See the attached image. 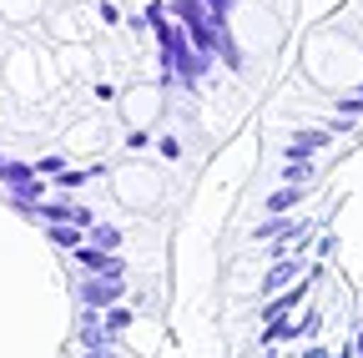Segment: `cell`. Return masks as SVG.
Segmentation results:
<instances>
[{
	"instance_id": "obj_1",
	"label": "cell",
	"mask_w": 363,
	"mask_h": 358,
	"mask_svg": "<svg viewBox=\"0 0 363 358\" xmlns=\"http://www.w3.org/2000/svg\"><path fill=\"white\" fill-rule=\"evenodd\" d=\"M147 26H157V30H162L177 76H182V81H197V76H202V56H197V51H187V35H182V26H167V21H162V11H152V16H147Z\"/></svg>"
},
{
	"instance_id": "obj_2",
	"label": "cell",
	"mask_w": 363,
	"mask_h": 358,
	"mask_svg": "<svg viewBox=\"0 0 363 358\" xmlns=\"http://www.w3.org/2000/svg\"><path fill=\"white\" fill-rule=\"evenodd\" d=\"M177 16L187 26V35L197 40V51H217V30H212V16L197 6V0H177Z\"/></svg>"
},
{
	"instance_id": "obj_3",
	"label": "cell",
	"mask_w": 363,
	"mask_h": 358,
	"mask_svg": "<svg viewBox=\"0 0 363 358\" xmlns=\"http://www.w3.org/2000/svg\"><path fill=\"white\" fill-rule=\"evenodd\" d=\"M81 262L91 267V273H101V278H121V262L111 252H81Z\"/></svg>"
},
{
	"instance_id": "obj_4",
	"label": "cell",
	"mask_w": 363,
	"mask_h": 358,
	"mask_svg": "<svg viewBox=\"0 0 363 358\" xmlns=\"http://www.w3.org/2000/svg\"><path fill=\"white\" fill-rule=\"evenodd\" d=\"M323 142H328V131H308V137H298V142L288 147V157H293V162H308V157H313L318 147H323Z\"/></svg>"
},
{
	"instance_id": "obj_5",
	"label": "cell",
	"mask_w": 363,
	"mask_h": 358,
	"mask_svg": "<svg viewBox=\"0 0 363 358\" xmlns=\"http://www.w3.org/2000/svg\"><path fill=\"white\" fill-rule=\"evenodd\" d=\"M116 293H121V283H116V278H106V283H91V288H86V303H91V308H106Z\"/></svg>"
},
{
	"instance_id": "obj_6",
	"label": "cell",
	"mask_w": 363,
	"mask_h": 358,
	"mask_svg": "<svg viewBox=\"0 0 363 358\" xmlns=\"http://www.w3.org/2000/svg\"><path fill=\"white\" fill-rule=\"evenodd\" d=\"M298 197H303V187H283V192H272V197H267V212H283V207H293Z\"/></svg>"
},
{
	"instance_id": "obj_7",
	"label": "cell",
	"mask_w": 363,
	"mask_h": 358,
	"mask_svg": "<svg viewBox=\"0 0 363 358\" xmlns=\"http://www.w3.org/2000/svg\"><path fill=\"white\" fill-rule=\"evenodd\" d=\"M293 273H298V262H278V267L267 273V293H272V288H283V283H288Z\"/></svg>"
},
{
	"instance_id": "obj_8",
	"label": "cell",
	"mask_w": 363,
	"mask_h": 358,
	"mask_svg": "<svg viewBox=\"0 0 363 358\" xmlns=\"http://www.w3.org/2000/svg\"><path fill=\"white\" fill-rule=\"evenodd\" d=\"M91 237H96V242H101V247H106V252H111V247H116V237H121V233H116V228H96V233H91Z\"/></svg>"
},
{
	"instance_id": "obj_9",
	"label": "cell",
	"mask_w": 363,
	"mask_h": 358,
	"mask_svg": "<svg viewBox=\"0 0 363 358\" xmlns=\"http://www.w3.org/2000/svg\"><path fill=\"white\" fill-rule=\"evenodd\" d=\"M51 242H61V247H76V228H51Z\"/></svg>"
},
{
	"instance_id": "obj_10",
	"label": "cell",
	"mask_w": 363,
	"mask_h": 358,
	"mask_svg": "<svg viewBox=\"0 0 363 358\" xmlns=\"http://www.w3.org/2000/svg\"><path fill=\"white\" fill-rule=\"evenodd\" d=\"M343 116H363V96L358 101H343Z\"/></svg>"
},
{
	"instance_id": "obj_11",
	"label": "cell",
	"mask_w": 363,
	"mask_h": 358,
	"mask_svg": "<svg viewBox=\"0 0 363 358\" xmlns=\"http://www.w3.org/2000/svg\"><path fill=\"white\" fill-rule=\"evenodd\" d=\"M358 353H363V348H358Z\"/></svg>"
}]
</instances>
